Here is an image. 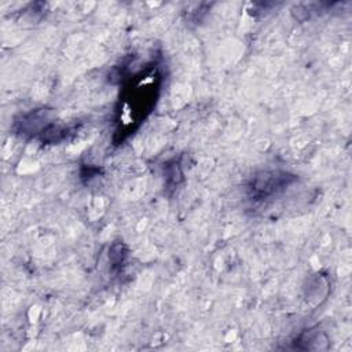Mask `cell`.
<instances>
[{
    "label": "cell",
    "instance_id": "2",
    "mask_svg": "<svg viewBox=\"0 0 352 352\" xmlns=\"http://www.w3.org/2000/svg\"><path fill=\"white\" fill-rule=\"evenodd\" d=\"M296 177L285 173V172H261L254 177L250 184L252 195L257 199L265 198L290 184Z\"/></svg>",
    "mask_w": 352,
    "mask_h": 352
},
{
    "label": "cell",
    "instance_id": "1",
    "mask_svg": "<svg viewBox=\"0 0 352 352\" xmlns=\"http://www.w3.org/2000/svg\"><path fill=\"white\" fill-rule=\"evenodd\" d=\"M160 85L161 74L154 65H148L132 76L120 99V128L117 129V133H129L139 122H142V120H144L157 100Z\"/></svg>",
    "mask_w": 352,
    "mask_h": 352
}]
</instances>
